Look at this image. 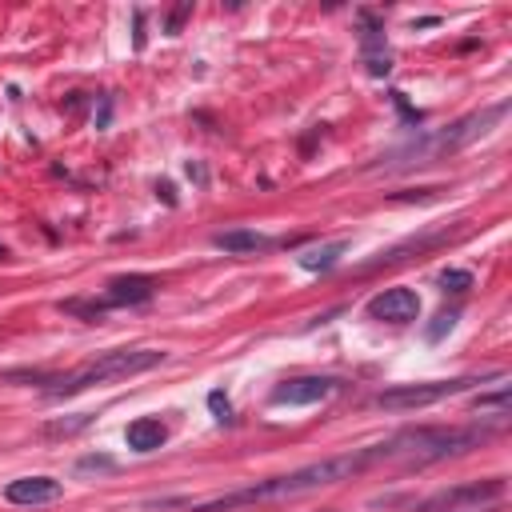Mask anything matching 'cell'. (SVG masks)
Listing matches in <instances>:
<instances>
[{"label": "cell", "instance_id": "9c48e42d", "mask_svg": "<svg viewBox=\"0 0 512 512\" xmlns=\"http://www.w3.org/2000/svg\"><path fill=\"white\" fill-rule=\"evenodd\" d=\"M368 316L372 320H384V324H412L420 316V296L412 288H404V284L384 288V292H376L368 300Z\"/></svg>", "mask_w": 512, "mask_h": 512}, {"label": "cell", "instance_id": "ac0fdd59", "mask_svg": "<svg viewBox=\"0 0 512 512\" xmlns=\"http://www.w3.org/2000/svg\"><path fill=\"white\" fill-rule=\"evenodd\" d=\"M208 408L216 412V420H228V416H232V408H228V396H224V392H208Z\"/></svg>", "mask_w": 512, "mask_h": 512}, {"label": "cell", "instance_id": "7a4b0ae2", "mask_svg": "<svg viewBox=\"0 0 512 512\" xmlns=\"http://www.w3.org/2000/svg\"><path fill=\"white\" fill-rule=\"evenodd\" d=\"M496 428H500V424H492V428H436V424L404 428V432L380 440V444H376V456H380V460H400L404 468H424V464L460 456V452H468V448H480L484 440L496 436Z\"/></svg>", "mask_w": 512, "mask_h": 512}, {"label": "cell", "instance_id": "4fadbf2b", "mask_svg": "<svg viewBox=\"0 0 512 512\" xmlns=\"http://www.w3.org/2000/svg\"><path fill=\"white\" fill-rule=\"evenodd\" d=\"M212 244H216V248H224V252H232V256H240V252H264V248H272V240H268V236H260V232H252V228L216 232V236H212Z\"/></svg>", "mask_w": 512, "mask_h": 512}, {"label": "cell", "instance_id": "2e32d148", "mask_svg": "<svg viewBox=\"0 0 512 512\" xmlns=\"http://www.w3.org/2000/svg\"><path fill=\"white\" fill-rule=\"evenodd\" d=\"M456 316H460L456 308H444V312H440V316H436V320H432V324L424 328V340H428V344H436V340H440L444 332H452V324H456Z\"/></svg>", "mask_w": 512, "mask_h": 512}, {"label": "cell", "instance_id": "3957f363", "mask_svg": "<svg viewBox=\"0 0 512 512\" xmlns=\"http://www.w3.org/2000/svg\"><path fill=\"white\" fill-rule=\"evenodd\" d=\"M156 364H164V352H160V348H108V352H96V356H92L88 364H80L76 372L48 380L44 392H48L52 400H64V396L88 392L92 384L140 376V372H148V368H156Z\"/></svg>", "mask_w": 512, "mask_h": 512}, {"label": "cell", "instance_id": "d6986e66", "mask_svg": "<svg viewBox=\"0 0 512 512\" xmlns=\"http://www.w3.org/2000/svg\"><path fill=\"white\" fill-rule=\"evenodd\" d=\"M76 468H80V472H88V468H112V460H108V456H80Z\"/></svg>", "mask_w": 512, "mask_h": 512}, {"label": "cell", "instance_id": "30bf717a", "mask_svg": "<svg viewBox=\"0 0 512 512\" xmlns=\"http://www.w3.org/2000/svg\"><path fill=\"white\" fill-rule=\"evenodd\" d=\"M60 496H64V484L52 480V476H20V480H8V488H4V500L8 504H28V508L52 504Z\"/></svg>", "mask_w": 512, "mask_h": 512}, {"label": "cell", "instance_id": "277c9868", "mask_svg": "<svg viewBox=\"0 0 512 512\" xmlns=\"http://www.w3.org/2000/svg\"><path fill=\"white\" fill-rule=\"evenodd\" d=\"M504 112H508V104H492V108H484V112H472V116L456 120L452 128H444V132H436V136H424L420 144L400 148V152L388 156V160H396V164H424V160H436V156H444V152H456V148L472 144L476 136H484L488 124H496Z\"/></svg>", "mask_w": 512, "mask_h": 512}, {"label": "cell", "instance_id": "8fae6325", "mask_svg": "<svg viewBox=\"0 0 512 512\" xmlns=\"http://www.w3.org/2000/svg\"><path fill=\"white\" fill-rule=\"evenodd\" d=\"M164 440H168V424L160 416H136L124 428V444L132 452H156V448H164Z\"/></svg>", "mask_w": 512, "mask_h": 512}, {"label": "cell", "instance_id": "7c38bea8", "mask_svg": "<svg viewBox=\"0 0 512 512\" xmlns=\"http://www.w3.org/2000/svg\"><path fill=\"white\" fill-rule=\"evenodd\" d=\"M364 60H368V72L372 76H384L392 64H388V48H384V32L376 28V16L364 12Z\"/></svg>", "mask_w": 512, "mask_h": 512}, {"label": "cell", "instance_id": "e0dca14e", "mask_svg": "<svg viewBox=\"0 0 512 512\" xmlns=\"http://www.w3.org/2000/svg\"><path fill=\"white\" fill-rule=\"evenodd\" d=\"M440 288H444V292H468V288H472V272L444 268V272H440Z\"/></svg>", "mask_w": 512, "mask_h": 512}, {"label": "cell", "instance_id": "5bb4252c", "mask_svg": "<svg viewBox=\"0 0 512 512\" xmlns=\"http://www.w3.org/2000/svg\"><path fill=\"white\" fill-rule=\"evenodd\" d=\"M344 252H348V240H328V244H320V248H304L296 260H300L304 272H328V268L340 264Z\"/></svg>", "mask_w": 512, "mask_h": 512}, {"label": "cell", "instance_id": "52a82bcc", "mask_svg": "<svg viewBox=\"0 0 512 512\" xmlns=\"http://www.w3.org/2000/svg\"><path fill=\"white\" fill-rule=\"evenodd\" d=\"M156 296V276L148 272H128V276H112L108 288H104V300H68L64 308L68 312H80V316H100L104 308H136V304H148Z\"/></svg>", "mask_w": 512, "mask_h": 512}, {"label": "cell", "instance_id": "9a60e30c", "mask_svg": "<svg viewBox=\"0 0 512 512\" xmlns=\"http://www.w3.org/2000/svg\"><path fill=\"white\" fill-rule=\"evenodd\" d=\"M472 404H476V412H492V416H496V420L504 424V416H508V388L500 384V388H496L492 396H476Z\"/></svg>", "mask_w": 512, "mask_h": 512}, {"label": "cell", "instance_id": "8992f818", "mask_svg": "<svg viewBox=\"0 0 512 512\" xmlns=\"http://www.w3.org/2000/svg\"><path fill=\"white\" fill-rule=\"evenodd\" d=\"M504 476H488V480H468V484H452L440 488L432 496H424L412 512H488L500 496H504Z\"/></svg>", "mask_w": 512, "mask_h": 512}, {"label": "cell", "instance_id": "ba28073f", "mask_svg": "<svg viewBox=\"0 0 512 512\" xmlns=\"http://www.w3.org/2000/svg\"><path fill=\"white\" fill-rule=\"evenodd\" d=\"M344 388V380L340 376H320V372H312V376H292V380H280L276 388H272V404H288V408H300V404H324L328 396H336Z\"/></svg>", "mask_w": 512, "mask_h": 512}, {"label": "cell", "instance_id": "5b68a950", "mask_svg": "<svg viewBox=\"0 0 512 512\" xmlns=\"http://www.w3.org/2000/svg\"><path fill=\"white\" fill-rule=\"evenodd\" d=\"M504 372H488V376H456V380H424V384H396V388H384L372 396L376 408H388V412H416V408H428V404H440L448 396H460L468 388H484L488 380H500Z\"/></svg>", "mask_w": 512, "mask_h": 512}, {"label": "cell", "instance_id": "6da1fadb", "mask_svg": "<svg viewBox=\"0 0 512 512\" xmlns=\"http://www.w3.org/2000/svg\"><path fill=\"white\" fill-rule=\"evenodd\" d=\"M380 464L376 456V444L372 448H356V452H344V456H324V460H312L296 472H280V476H268V480H256L248 488H236V492H220V496H208V500H184V496H164V500H148V508H188V512H228V508H240V504H272V500H292V496H304V492H316V488H328V484H340V480H352L356 472Z\"/></svg>", "mask_w": 512, "mask_h": 512}]
</instances>
